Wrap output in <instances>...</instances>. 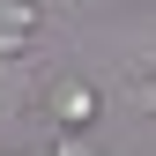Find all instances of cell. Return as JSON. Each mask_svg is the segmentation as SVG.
<instances>
[{
    "label": "cell",
    "mask_w": 156,
    "mask_h": 156,
    "mask_svg": "<svg viewBox=\"0 0 156 156\" xmlns=\"http://www.w3.org/2000/svg\"><path fill=\"white\" fill-rule=\"evenodd\" d=\"M45 104L60 112V126H89L97 119V89L82 82V74H52V82H45Z\"/></svg>",
    "instance_id": "obj_1"
},
{
    "label": "cell",
    "mask_w": 156,
    "mask_h": 156,
    "mask_svg": "<svg viewBox=\"0 0 156 156\" xmlns=\"http://www.w3.org/2000/svg\"><path fill=\"white\" fill-rule=\"evenodd\" d=\"M37 89H45V74H37L23 52H0V112H23Z\"/></svg>",
    "instance_id": "obj_2"
},
{
    "label": "cell",
    "mask_w": 156,
    "mask_h": 156,
    "mask_svg": "<svg viewBox=\"0 0 156 156\" xmlns=\"http://www.w3.org/2000/svg\"><path fill=\"white\" fill-rule=\"evenodd\" d=\"M37 30V0H0V52H23Z\"/></svg>",
    "instance_id": "obj_3"
},
{
    "label": "cell",
    "mask_w": 156,
    "mask_h": 156,
    "mask_svg": "<svg viewBox=\"0 0 156 156\" xmlns=\"http://www.w3.org/2000/svg\"><path fill=\"white\" fill-rule=\"evenodd\" d=\"M126 104L141 112V119H156V74H149V82H134V89H126Z\"/></svg>",
    "instance_id": "obj_4"
},
{
    "label": "cell",
    "mask_w": 156,
    "mask_h": 156,
    "mask_svg": "<svg viewBox=\"0 0 156 156\" xmlns=\"http://www.w3.org/2000/svg\"><path fill=\"white\" fill-rule=\"evenodd\" d=\"M52 156H97V149H89V141H74V134H67V141L52 149Z\"/></svg>",
    "instance_id": "obj_5"
}]
</instances>
